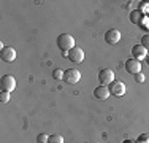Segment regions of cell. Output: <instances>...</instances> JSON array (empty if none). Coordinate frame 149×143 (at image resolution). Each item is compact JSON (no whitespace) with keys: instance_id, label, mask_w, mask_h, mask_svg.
<instances>
[{"instance_id":"obj_1","label":"cell","mask_w":149,"mask_h":143,"mask_svg":"<svg viewBox=\"0 0 149 143\" xmlns=\"http://www.w3.org/2000/svg\"><path fill=\"white\" fill-rule=\"evenodd\" d=\"M57 46L62 53H68L72 48H74V38L70 34H60L57 37Z\"/></svg>"},{"instance_id":"obj_2","label":"cell","mask_w":149,"mask_h":143,"mask_svg":"<svg viewBox=\"0 0 149 143\" xmlns=\"http://www.w3.org/2000/svg\"><path fill=\"white\" fill-rule=\"evenodd\" d=\"M0 86H2V91H6V92L11 94L16 89V80L11 75H3V76L0 78Z\"/></svg>"},{"instance_id":"obj_3","label":"cell","mask_w":149,"mask_h":143,"mask_svg":"<svg viewBox=\"0 0 149 143\" xmlns=\"http://www.w3.org/2000/svg\"><path fill=\"white\" fill-rule=\"evenodd\" d=\"M81 80V72L78 69H68L63 72V81L68 84H76Z\"/></svg>"},{"instance_id":"obj_4","label":"cell","mask_w":149,"mask_h":143,"mask_svg":"<svg viewBox=\"0 0 149 143\" xmlns=\"http://www.w3.org/2000/svg\"><path fill=\"white\" fill-rule=\"evenodd\" d=\"M98 81L102 86H108L114 81V72L111 69H102L98 72Z\"/></svg>"},{"instance_id":"obj_5","label":"cell","mask_w":149,"mask_h":143,"mask_svg":"<svg viewBox=\"0 0 149 143\" xmlns=\"http://www.w3.org/2000/svg\"><path fill=\"white\" fill-rule=\"evenodd\" d=\"M125 91H127V88H125V84H124V81L114 80L109 84V92H111V95H114V97H122V95L125 94Z\"/></svg>"},{"instance_id":"obj_6","label":"cell","mask_w":149,"mask_h":143,"mask_svg":"<svg viewBox=\"0 0 149 143\" xmlns=\"http://www.w3.org/2000/svg\"><path fill=\"white\" fill-rule=\"evenodd\" d=\"M67 59H70L73 64H81L84 60V51L81 48H78V46H74V48H72L68 51Z\"/></svg>"},{"instance_id":"obj_7","label":"cell","mask_w":149,"mask_h":143,"mask_svg":"<svg viewBox=\"0 0 149 143\" xmlns=\"http://www.w3.org/2000/svg\"><path fill=\"white\" fill-rule=\"evenodd\" d=\"M0 57H2L3 62H13L16 59V49L11 48V46H2Z\"/></svg>"},{"instance_id":"obj_8","label":"cell","mask_w":149,"mask_h":143,"mask_svg":"<svg viewBox=\"0 0 149 143\" xmlns=\"http://www.w3.org/2000/svg\"><path fill=\"white\" fill-rule=\"evenodd\" d=\"M105 41L109 43V45H116V43H119L120 41V32L118 30V29H109V30H106Z\"/></svg>"},{"instance_id":"obj_9","label":"cell","mask_w":149,"mask_h":143,"mask_svg":"<svg viewBox=\"0 0 149 143\" xmlns=\"http://www.w3.org/2000/svg\"><path fill=\"white\" fill-rule=\"evenodd\" d=\"M125 70L129 72V73H132V75L140 73V72H141V62L132 57V59L125 60Z\"/></svg>"},{"instance_id":"obj_10","label":"cell","mask_w":149,"mask_h":143,"mask_svg":"<svg viewBox=\"0 0 149 143\" xmlns=\"http://www.w3.org/2000/svg\"><path fill=\"white\" fill-rule=\"evenodd\" d=\"M111 95V92H109V88L108 86H98V88L94 89V97L98 99V100H106Z\"/></svg>"},{"instance_id":"obj_11","label":"cell","mask_w":149,"mask_h":143,"mask_svg":"<svg viewBox=\"0 0 149 143\" xmlns=\"http://www.w3.org/2000/svg\"><path fill=\"white\" fill-rule=\"evenodd\" d=\"M146 54H148V49L144 48L143 45H135L132 48V56H133V59H136V60L146 59Z\"/></svg>"},{"instance_id":"obj_12","label":"cell","mask_w":149,"mask_h":143,"mask_svg":"<svg viewBox=\"0 0 149 143\" xmlns=\"http://www.w3.org/2000/svg\"><path fill=\"white\" fill-rule=\"evenodd\" d=\"M48 143H63V137L60 134H52V135H49Z\"/></svg>"},{"instance_id":"obj_13","label":"cell","mask_w":149,"mask_h":143,"mask_svg":"<svg viewBox=\"0 0 149 143\" xmlns=\"http://www.w3.org/2000/svg\"><path fill=\"white\" fill-rule=\"evenodd\" d=\"M10 99H11V94L6 91H2L0 92V103H8Z\"/></svg>"},{"instance_id":"obj_14","label":"cell","mask_w":149,"mask_h":143,"mask_svg":"<svg viewBox=\"0 0 149 143\" xmlns=\"http://www.w3.org/2000/svg\"><path fill=\"white\" fill-rule=\"evenodd\" d=\"M52 78H54V80H63V72L60 69L52 70Z\"/></svg>"},{"instance_id":"obj_15","label":"cell","mask_w":149,"mask_h":143,"mask_svg":"<svg viewBox=\"0 0 149 143\" xmlns=\"http://www.w3.org/2000/svg\"><path fill=\"white\" fill-rule=\"evenodd\" d=\"M135 143H149V134H141Z\"/></svg>"},{"instance_id":"obj_16","label":"cell","mask_w":149,"mask_h":143,"mask_svg":"<svg viewBox=\"0 0 149 143\" xmlns=\"http://www.w3.org/2000/svg\"><path fill=\"white\" fill-rule=\"evenodd\" d=\"M48 135H45V134H40L37 137V143H48Z\"/></svg>"},{"instance_id":"obj_17","label":"cell","mask_w":149,"mask_h":143,"mask_svg":"<svg viewBox=\"0 0 149 143\" xmlns=\"http://www.w3.org/2000/svg\"><path fill=\"white\" fill-rule=\"evenodd\" d=\"M141 45H143L146 49H149V34H146L143 38H141Z\"/></svg>"},{"instance_id":"obj_18","label":"cell","mask_w":149,"mask_h":143,"mask_svg":"<svg viewBox=\"0 0 149 143\" xmlns=\"http://www.w3.org/2000/svg\"><path fill=\"white\" fill-rule=\"evenodd\" d=\"M140 16H141V11H133L132 13V22H138V21H140Z\"/></svg>"},{"instance_id":"obj_19","label":"cell","mask_w":149,"mask_h":143,"mask_svg":"<svg viewBox=\"0 0 149 143\" xmlns=\"http://www.w3.org/2000/svg\"><path fill=\"white\" fill-rule=\"evenodd\" d=\"M135 81H138V83H144V75H143V72H140V73L135 75Z\"/></svg>"},{"instance_id":"obj_20","label":"cell","mask_w":149,"mask_h":143,"mask_svg":"<svg viewBox=\"0 0 149 143\" xmlns=\"http://www.w3.org/2000/svg\"><path fill=\"white\" fill-rule=\"evenodd\" d=\"M146 62L149 64V51H148V54H146Z\"/></svg>"},{"instance_id":"obj_21","label":"cell","mask_w":149,"mask_h":143,"mask_svg":"<svg viewBox=\"0 0 149 143\" xmlns=\"http://www.w3.org/2000/svg\"><path fill=\"white\" fill-rule=\"evenodd\" d=\"M124 143H135V142H132V140H125Z\"/></svg>"}]
</instances>
